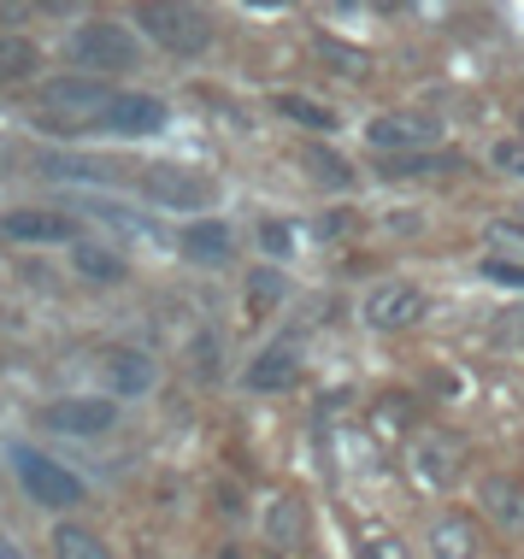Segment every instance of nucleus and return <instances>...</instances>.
Segmentation results:
<instances>
[{
	"instance_id": "1",
	"label": "nucleus",
	"mask_w": 524,
	"mask_h": 559,
	"mask_svg": "<svg viewBox=\"0 0 524 559\" xmlns=\"http://www.w3.org/2000/svg\"><path fill=\"white\" fill-rule=\"evenodd\" d=\"M71 59L88 66V78H118V71H130L142 59V48H136V36H130L124 24L95 19V24H83L78 36H71Z\"/></svg>"
},
{
	"instance_id": "2",
	"label": "nucleus",
	"mask_w": 524,
	"mask_h": 559,
	"mask_svg": "<svg viewBox=\"0 0 524 559\" xmlns=\"http://www.w3.org/2000/svg\"><path fill=\"white\" fill-rule=\"evenodd\" d=\"M12 465H19V483H24V495L36 507H48V512H71L83 501V477L78 472H66V465H53L48 453H36V448H12Z\"/></svg>"
},
{
	"instance_id": "3",
	"label": "nucleus",
	"mask_w": 524,
	"mask_h": 559,
	"mask_svg": "<svg viewBox=\"0 0 524 559\" xmlns=\"http://www.w3.org/2000/svg\"><path fill=\"white\" fill-rule=\"evenodd\" d=\"M136 29H147L166 53H206L213 41V24L194 7H136Z\"/></svg>"
},
{
	"instance_id": "4",
	"label": "nucleus",
	"mask_w": 524,
	"mask_h": 559,
	"mask_svg": "<svg viewBox=\"0 0 524 559\" xmlns=\"http://www.w3.org/2000/svg\"><path fill=\"white\" fill-rule=\"evenodd\" d=\"M366 142L378 147V154L401 159V154H430V147L442 142V124L425 112H389V118H371L366 124Z\"/></svg>"
},
{
	"instance_id": "5",
	"label": "nucleus",
	"mask_w": 524,
	"mask_h": 559,
	"mask_svg": "<svg viewBox=\"0 0 524 559\" xmlns=\"http://www.w3.org/2000/svg\"><path fill=\"white\" fill-rule=\"evenodd\" d=\"M147 194L171 213H206L218 201V183L201 171H183V165H147Z\"/></svg>"
},
{
	"instance_id": "6",
	"label": "nucleus",
	"mask_w": 524,
	"mask_h": 559,
	"mask_svg": "<svg viewBox=\"0 0 524 559\" xmlns=\"http://www.w3.org/2000/svg\"><path fill=\"white\" fill-rule=\"evenodd\" d=\"M407 472H413V483H425V489H448V483L460 477V442L448 430H418L413 448H407Z\"/></svg>"
},
{
	"instance_id": "7",
	"label": "nucleus",
	"mask_w": 524,
	"mask_h": 559,
	"mask_svg": "<svg viewBox=\"0 0 524 559\" xmlns=\"http://www.w3.org/2000/svg\"><path fill=\"white\" fill-rule=\"evenodd\" d=\"M418 312H425V295H418L413 283H401V277L371 283L366 300H359V319H366L371 330H407Z\"/></svg>"
},
{
	"instance_id": "8",
	"label": "nucleus",
	"mask_w": 524,
	"mask_h": 559,
	"mask_svg": "<svg viewBox=\"0 0 524 559\" xmlns=\"http://www.w3.org/2000/svg\"><path fill=\"white\" fill-rule=\"evenodd\" d=\"M41 418H48V430H59V436H100V430H112L118 406H112V395H66Z\"/></svg>"
},
{
	"instance_id": "9",
	"label": "nucleus",
	"mask_w": 524,
	"mask_h": 559,
	"mask_svg": "<svg viewBox=\"0 0 524 559\" xmlns=\"http://www.w3.org/2000/svg\"><path fill=\"white\" fill-rule=\"evenodd\" d=\"M41 107H53V112H71L78 124H88V118L100 124V112L112 107V88L100 83V78H59V83H48V88H41Z\"/></svg>"
},
{
	"instance_id": "10",
	"label": "nucleus",
	"mask_w": 524,
	"mask_h": 559,
	"mask_svg": "<svg viewBox=\"0 0 524 559\" xmlns=\"http://www.w3.org/2000/svg\"><path fill=\"white\" fill-rule=\"evenodd\" d=\"M100 130H112V135H154V130H166V100H154V95H112V107L100 112Z\"/></svg>"
},
{
	"instance_id": "11",
	"label": "nucleus",
	"mask_w": 524,
	"mask_h": 559,
	"mask_svg": "<svg viewBox=\"0 0 524 559\" xmlns=\"http://www.w3.org/2000/svg\"><path fill=\"white\" fill-rule=\"evenodd\" d=\"M230 253H236V236H230V224H224V218H194L183 230V260L189 265L218 271V265H230Z\"/></svg>"
},
{
	"instance_id": "12",
	"label": "nucleus",
	"mask_w": 524,
	"mask_h": 559,
	"mask_svg": "<svg viewBox=\"0 0 524 559\" xmlns=\"http://www.w3.org/2000/svg\"><path fill=\"white\" fill-rule=\"evenodd\" d=\"M248 389H260V395H272V389H295L301 383V359L289 354V347H265V354H253V366L242 371Z\"/></svg>"
},
{
	"instance_id": "13",
	"label": "nucleus",
	"mask_w": 524,
	"mask_h": 559,
	"mask_svg": "<svg viewBox=\"0 0 524 559\" xmlns=\"http://www.w3.org/2000/svg\"><path fill=\"white\" fill-rule=\"evenodd\" d=\"M484 512L501 524V531H524V483L519 477H507V472H496V477H484Z\"/></svg>"
},
{
	"instance_id": "14",
	"label": "nucleus",
	"mask_w": 524,
	"mask_h": 559,
	"mask_svg": "<svg viewBox=\"0 0 524 559\" xmlns=\"http://www.w3.org/2000/svg\"><path fill=\"white\" fill-rule=\"evenodd\" d=\"M100 366H107V377H112V395H147V389L159 383L154 359H147V354H130V347H112Z\"/></svg>"
},
{
	"instance_id": "15",
	"label": "nucleus",
	"mask_w": 524,
	"mask_h": 559,
	"mask_svg": "<svg viewBox=\"0 0 524 559\" xmlns=\"http://www.w3.org/2000/svg\"><path fill=\"white\" fill-rule=\"evenodd\" d=\"M0 236H12V241H71V218L36 213V206H19V213L0 218Z\"/></svg>"
},
{
	"instance_id": "16",
	"label": "nucleus",
	"mask_w": 524,
	"mask_h": 559,
	"mask_svg": "<svg viewBox=\"0 0 524 559\" xmlns=\"http://www.w3.org/2000/svg\"><path fill=\"white\" fill-rule=\"evenodd\" d=\"M425 548H430V559H472L477 554V531L466 519H437L430 536H425Z\"/></svg>"
},
{
	"instance_id": "17",
	"label": "nucleus",
	"mask_w": 524,
	"mask_h": 559,
	"mask_svg": "<svg viewBox=\"0 0 524 559\" xmlns=\"http://www.w3.org/2000/svg\"><path fill=\"white\" fill-rule=\"evenodd\" d=\"M319 59L336 71L342 83L371 78V53H366V48H354V41H342V36H319Z\"/></svg>"
},
{
	"instance_id": "18",
	"label": "nucleus",
	"mask_w": 524,
	"mask_h": 559,
	"mask_svg": "<svg viewBox=\"0 0 524 559\" xmlns=\"http://www.w3.org/2000/svg\"><path fill=\"white\" fill-rule=\"evenodd\" d=\"M272 112L289 118V124H301V130H324V135L336 130V112L319 107V100H307V95H272Z\"/></svg>"
},
{
	"instance_id": "19",
	"label": "nucleus",
	"mask_w": 524,
	"mask_h": 559,
	"mask_svg": "<svg viewBox=\"0 0 524 559\" xmlns=\"http://www.w3.org/2000/svg\"><path fill=\"white\" fill-rule=\"evenodd\" d=\"M71 265H78V277H88V283H118L124 277V260H118L112 248H95V241H78V248H71Z\"/></svg>"
},
{
	"instance_id": "20",
	"label": "nucleus",
	"mask_w": 524,
	"mask_h": 559,
	"mask_svg": "<svg viewBox=\"0 0 524 559\" xmlns=\"http://www.w3.org/2000/svg\"><path fill=\"white\" fill-rule=\"evenodd\" d=\"M53 559H112V554L88 524H59L53 531Z\"/></svg>"
},
{
	"instance_id": "21",
	"label": "nucleus",
	"mask_w": 524,
	"mask_h": 559,
	"mask_svg": "<svg viewBox=\"0 0 524 559\" xmlns=\"http://www.w3.org/2000/svg\"><path fill=\"white\" fill-rule=\"evenodd\" d=\"M36 66H41L36 41H24V36H0V83H24V78H36Z\"/></svg>"
},
{
	"instance_id": "22",
	"label": "nucleus",
	"mask_w": 524,
	"mask_h": 559,
	"mask_svg": "<svg viewBox=\"0 0 524 559\" xmlns=\"http://www.w3.org/2000/svg\"><path fill=\"white\" fill-rule=\"evenodd\" d=\"M265 536L277 542V548H301V536H307V519H301V501H289V495H283V501L265 512Z\"/></svg>"
},
{
	"instance_id": "23",
	"label": "nucleus",
	"mask_w": 524,
	"mask_h": 559,
	"mask_svg": "<svg viewBox=\"0 0 524 559\" xmlns=\"http://www.w3.org/2000/svg\"><path fill=\"white\" fill-rule=\"evenodd\" d=\"M301 165H307V177H312V183H324V189H348V183H354L348 159L331 154V147H307Z\"/></svg>"
},
{
	"instance_id": "24",
	"label": "nucleus",
	"mask_w": 524,
	"mask_h": 559,
	"mask_svg": "<svg viewBox=\"0 0 524 559\" xmlns=\"http://www.w3.org/2000/svg\"><path fill=\"white\" fill-rule=\"evenodd\" d=\"M437 171H454L448 154H401L383 165V177H437Z\"/></svg>"
},
{
	"instance_id": "25",
	"label": "nucleus",
	"mask_w": 524,
	"mask_h": 559,
	"mask_svg": "<svg viewBox=\"0 0 524 559\" xmlns=\"http://www.w3.org/2000/svg\"><path fill=\"white\" fill-rule=\"evenodd\" d=\"M248 289H253V319H260V312H272V300H283V277H277L272 265H260Z\"/></svg>"
},
{
	"instance_id": "26",
	"label": "nucleus",
	"mask_w": 524,
	"mask_h": 559,
	"mask_svg": "<svg viewBox=\"0 0 524 559\" xmlns=\"http://www.w3.org/2000/svg\"><path fill=\"white\" fill-rule=\"evenodd\" d=\"M359 559H407V548H401V542L395 536H366V542H359Z\"/></svg>"
},
{
	"instance_id": "27",
	"label": "nucleus",
	"mask_w": 524,
	"mask_h": 559,
	"mask_svg": "<svg viewBox=\"0 0 524 559\" xmlns=\"http://www.w3.org/2000/svg\"><path fill=\"white\" fill-rule=\"evenodd\" d=\"M484 277L507 283V289H524V265H513V260H484Z\"/></svg>"
},
{
	"instance_id": "28",
	"label": "nucleus",
	"mask_w": 524,
	"mask_h": 559,
	"mask_svg": "<svg viewBox=\"0 0 524 559\" xmlns=\"http://www.w3.org/2000/svg\"><path fill=\"white\" fill-rule=\"evenodd\" d=\"M496 171L524 177V142H496Z\"/></svg>"
},
{
	"instance_id": "29",
	"label": "nucleus",
	"mask_w": 524,
	"mask_h": 559,
	"mask_svg": "<svg viewBox=\"0 0 524 559\" xmlns=\"http://www.w3.org/2000/svg\"><path fill=\"white\" fill-rule=\"evenodd\" d=\"M265 248H272V253H289V230H283V224H265Z\"/></svg>"
},
{
	"instance_id": "30",
	"label": "nucleus",
	"mask_w": 524,
	"mask_h": 559,
	"mask_svg": "<svg viewBox=\"0 0 524 559\" xmlns=\"http://www.w3.org/2000/svg\"><path fill=\"white\" fill-rule=\"evenodd\" d=\"M0 559H24V554H19V548H12V542H7V536H0Z\"/></svg>"
},
{
	"instance_id": "31",
	"label": "nucleus",
	"mask_w": 524,
	"mask_h": 559,
	"mask_svg": "<svg viewBox=\"0 0 524 559\" xmlns=\"http://www.w3.org/2000/svg\"><path fill=\"white\" fill-rule=\"evenodd\" d=\"M507 218H513V224H519V230H524V201H519V206H513V213H507Z\"/></svg>"
},
{
	"instance_id": "32",
	"label": "nucleus",
	"mask_w": 524,
	"mask_h": 559,
	"mask_svg": "<svg viewBox=\"0 0 524 559\" xmlns=\"http://www.w3.org/2000/svg\"><path fill=\"white\" fill-rule=\"evenodd\" d=\"M218 559H242V554H236V548H224V554H218Z\"/></svg>"
},
{
	"instance_id": "33",
	"label": "nucleus",
	"mask_w": 524,
	"mask_h": 559,
	"mask_svg": "<svg viewBox=\"0 0 524 559\" xmlns=\"http://www.w3.org/2000/svg\"><path fill=\"white\" fill-rule=\"evenodd\" d=\"M519 124H524V112H519Z\"/></svg>"
}]
</instances>
